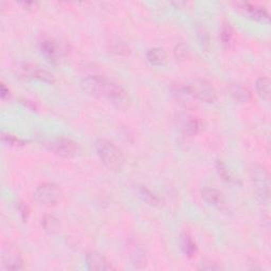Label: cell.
I'll use <instances>...</instances> for the list:
<instances>
[{"mask_svg":"<svg viewBox=\"0 0 271 271\" xmlns=\"http://www.w3.org/2000/svg\"><path fill=\"white\" fill-rule=\"evenodd\" d=\"M96 150L104 165L112 171L121 169L124 164V156L120 148L106 139L96 141Z\"/></svg>","mask_w":271,"mask_h":271,"instance_id":"1","label":"cell"},{"mask_svg":"<svg viewBox=\"0 0 271 271\" xmlns=\"http://www.w3.org/2000/svg\"><path fill=\"white\" fill-rule=\"evenodd\" d=\"M251 177L257 198L262 202H266L270 195V184L269 175L266 168L262 165H256L252 168Z\"/></svg>","mask_w":271,"mask_h":271,"instance_id":"2","label":"cell"},{"mask_svg":"<svg viewBox=\"0 0 271 271\" xmlns=\"http://www.w3.org/2000/svg\"><path fill=\"white\" fill-rule=\"evenodd\" d=\"M184 90L187 92V94H190V96L202 102H206V103H214L217 100V94H216L214 88L210 84L202 82V81L187 85L184 88Z\"/></svg>","mask_w":271,"mask_h":271,"instance_id":"3","label":"cell"},{"mask_svg":"<svg viewBox=\"0 0 271 271\" xmlns=\"http://www.w3.org/2000/svg\"><path fill=\"white\" fill-rule=\"evenodd\" d=\"M34 198L42 205H55L63 198V192L56 185L44 184L36 189Z\"/></svg>","mask_w":271,"mask_h":271,"instance_id":"4","label":"cell"},{"mask_svg":"<svg viewBox=\"0 0 271 271\" xmlns=\"http://www.w3.org/2000/svg\"><path fill=\"white\" fill-rule=\"evenodd\" d=\"M48 147L51 152L62 157H73L79 153V145L76 141L70 138H55L48 143Z\"/></svg>","mask_w":271,"mask_h":271,"instance_id":"5","label":"cell"},{"mask_svg":"<svg viewBox=\"0 0 271 271\" xmlns=\"http://www.w3.org/2000/svg\"><path fill=\"white\" fill-rule=\"evenodd\" d=\"M108 101H110L113 105H116L119 108H126L130 103V99H128L127 92L122 88L120 85L112 83L108 81L104 96Z\"/></svg>","mask_w":271,"mask_h":271,"instance_id":"6","label":"cell"},{"mask_svg":"<svg viewBox=\"0 0 271 271\" xmlns=\"http://www.w3.org/2000/svg\"><path fill=\"white\" fill-rule=\"evenodd\" d=\"M108 81L100 76H88L81 82L83 90L92 97H103Z\"/></svg>","mask_w":271,"mask_h":271,"instance_id":"7","label":"cell"},{"mask_svg":"<svg viewBox=\"0 0 271 271\" xmlns=\"http://www.w3.org/2000/svg\"><path fill=\"white\" fill-rule=\"evenodd\" d=\"M2 265L8 270L25 268V261L19 250L14 246H5L2 251Z\"/></svg>","mask_w":271,"mask_h":271,"instance_id":"8","label":"cell"},{"mask_svg":"<svg viewBox=\"0 0 271 271\" xmlns=\"http://www.w3.org/2000/svg\"><path fill=\"white\" fill-rule=\"evenodd\" d=\"M86 262H87L88 268H89L90 270L105 271V270L113 269L111 264L108 262L106 257L96 251H92V252H89L87 254Z\"/></svg>","mask_w":271,"mask_h":271,"instance_id":"9","label":"cell"},{"mask_svg":"<svg viewBox=\"0 0 271 271\" xmlns=\"http://www.w3.org/2000/svg\"><path fill=\"white\" fill-rule=\"evenodd\" d=\"M201 197L206 200L209 205L216 208H222L225 206V197L220 191L216 189L205 188L201 191Z\"/></svg>","mask_w":271,"mask_h":271,"instance_id":"10","label":"cell"},{"mask_svg":"<svg viewBox=\"0 0 271 271\" xmlns=\"http://www.w3.org/2000/svg\"><path fill=\"white\" fill-rule=\"evenodd\" d=\"M40 50H42L45 57L49 60L50 63L55 64L60 55V50L56 43L52 39H45L40 44Z\"/></svg>","mask_w":271,"mask_h":271,"instance_id":"11","label":"cell"},{"mask_svg":"<svg viewBox=\"0 0 271 271\" xmlns=\"http://www.w3.org/2000/svg\"><path fill=\"white\" fill-rule=\"evenodd\" d=\"M230 93L232 98L240 103H247L252 99L251 92L243 84H232L230 86Z\"/></svg>","mask_w":271,"mask_h":271,"instance_id":"12","label":"cell"},{"mask_svg":"<svg viewBox=\"0 0 271 271\" xmlns=\"http://www.w3.org/2000/svg\"><path fill=\"white\" fill-rule=\"evenodd\" d=\"M136 193L139 196V197L145 201L146 203L154 207H159L162 205V200L158 197L157 195H155L150 190L143 186H137L136 187Z\"/></svg>","mask_w":271,"mask_h":271,"instance_id":"13","label":"cell"},{"mask_svg":"<svg viewBox=\"0 0 271 271\" xmlns=\"http://www.w3.org/2000/svg\"><path fill=\"white\" fill-rule=\"evenodd\" d=\"M243 9L247 14L256 20H261V22H268L269 20V14L265 9L261 8L259 5H253L250 3H244Z\"/></svg>","mask_w":271,"mask_h":271,"instance_id":"14","label":"cell"},{"mask_svg":"<svg viewBox=\"0 0 271 271\" xmlns=\"http://www.w3.org/2000/svg\"><path fill=\"white\" fill-rule=\"evenodd\" d=\"M146 58L152 65L161 66L166 60V52L161 48H152L146 52Z\"/></svg>","mask_w":271,"mask_h":271,"instance_id":"15","label":"cell"},{"mask_svg":"<svg viewBox=\"0 0 271 271\" xmlns=\"http://www.w3.org/2000/svg\"><path fill=\"white\" fill-rule=\"evenodd\" d=\"M180 247L184 253L189 257H193L196 251H197L196 244L192 240V237L187 233H182L180 235Z\"/></svg>","mask_w":271,"mask_h":271,"instance_id":"16","label":"cell"},{"mask_svg":"<svg viewBox=\"0 0 271 271\" xmlns=\"http://www.w3.org/2000/svg\"><path fill=\"white\" fill-rule=\"evenodd\" d=\"M256 92L259 96L265 101L270 100L271 96V83L268 78H260L257 79L255 83Z\"/></svg>","mask_w":271,"mask_h":271,"instance_id":"17","label":"cell"},{"mask_svg":"<svg viewBox=\"0 0 271 271\" xmlns=\"http://www.w3.org/2000/svg\"><path fill=\"white\" fill-rule=\"evenodd\" d=\"M182 134L187 137H193L199 131V122L195 118H189L185 121V123L182 124Z\"/></svg>","mask_w":271,"mask_h":271,"instance_id":"18","label":"cell"},{"mask_svg":"<svg viewBox=\"0 0 271 271\" xmlns=\"http://www.w3.org/2000/svg\"><path fill=\"white\" fill-rule=\"evenodd\" d=\"M42 225L46 231H48L50 233H55L59 231L60 228L59 220L52 215H45L44 218L42 219Z\"/></svg>","mask_w":271,"mask_h":271,"instance_id":"19","label":"cell"},{"mask_svg":"<svg viewBox=\"0 0 271 271\" xmlns=\"http://www.w3.org/2000/svg\"><path fill=\"white\" fill-rule=\"evenodd\" d=\"M31 78L33 79H37L39 81H43V82L46 83H53L54 82V77L50 72L44 69H38V68H33L32 73H31Z\"/></svg>","mask_w":271,"mask_h":271,"instance_id":"20","label":"cell"},{"mask_svg":"<svg viewBox=\"0 0 271 271\" xmlns=\"http://www.w3.org/2000/svg\"><path fill=\"white\" fill-rule=\"evenodd\" d=\"M131 259L134 265L138 268H142L146 265V257L144 252L140 249H135L131 254Z\"/></svg>","mask_w":271,"mask_h":271,"instance_id":"21","label":"cell"},{"mask_svg":"<svg viewBox=\"0 0 271 271\" xmlns=\"http://www.w3.org/2000/svg\"><path fill=\"white\" fill-rule=\"evenodd\" d=\"M220 37H221L223 45L229 46L230 44H231L232 37H233V31L231 29V27H230V25H226V26L222 27Z\"/></svg>","mask_w":271,"mask_h":271,"instance_id":"22","label":"cell"},{"mask_svg":"<svg viewBox=\"0 0 271 271\" xmlns=\"http://www.w3.org/2000/svg\"><path fill=\"white\" fill-rule=\"evenodd\" d=\"M216 169H217V173L219 174V176L222 179H225L227 181H233L234 180V178L232 177L231 174L228 172V169L225 167V165H223L220 161H218L217 163H216Z\"/></svg>","mask_w":271,"mask_h":271,"instance_id":"23","label":"cell"},{"mask_svg":"<svg viewBox=\"0 0 271 271\" xmlns=\"http://www.w3.org/2000/svg\"><path fill=\"white\" fill-rule=\"evenodd\" d=\"M1 139L3 142H5V143H9L11 145H24L25 144V142L22 139H19V138L15 137V136L10 135V134H2Z\"/></svg>","mask_w":271,"mask_h":271,"instance_id":"24","label":"cell"},{"mask_svg":"<svg viewBox=\"0 0 271 271\" xmlns=\"http://www.w3.org/2000/svg\"><path fill=\"white\" fill-rule=\"evenodd\" d=\"M199 269H202V270H219L220 266H218L216 263H212V262H202L201 265L199 266Z\"/></svg>","mask_w":271,"mask_h":271,"instance_id":"25","label":"cell"},{"mask_svg":"<svg viewBox=\"0 0 271 271\" xmlns=\"http://www.w3.org/2000/svg\"><path fill=\"white\" fill-rule=\"evenodd\" d=\"M175 54H176V56H177L178 58L187 57V56H188L187 47H186L185 45H179V46H177V48H176V50H175Z\"/></svg>","mask_w":271,"mask_h":271,"instance_id":"26","label":"cell"},{"mask_svg":"<svg viewBox=\"0 0 271 271\" xmlns=\"http://www.w3.org/2000/svg\"><path fill=\"white\" fill-rule=\"evenodd\" d=\"M0 96H1L2 100H4V99L10 97L9 88H6L4 84H1V86H0Z\"/></svg>","mask_w":271,"mask_h":271,"instance_id":"27","label":"cell"},{"mask_svg":"<svg viewBox=\"0 0 271 271\" xmlns=\"http://www.w3.org/2000/svg\"><path fill=\"white\" fill-rule=\"evenodd\" d=\"M20 4H22L25 9L27 10H34L36 9V6L38 5L36 2H33V1H26V2H20Z\"/></svg>","mask_w":271,"mask_h":271,"instance_id":"28","label":"cell"}]
</instances>
